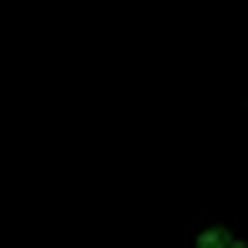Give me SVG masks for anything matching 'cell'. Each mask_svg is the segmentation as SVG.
Wrapping results in <instances>:
<instances>
[{
  "label": "cell",
  "instance_id": "6da1fadb",
  "mask_svg": "<svg viewBox=\"0 0 248 248\" xmlns=\"http://www.w3.org/2000/svg\"><path fill=\"white\" fill-rule=\"evenodd\" d=\"M194 245H197V248H245V241L234 238V234L224 231V228H204V231H197Z\"/></svg>",
  "mask_w": 248,
  "mask_h": 248
}]
</instances>
